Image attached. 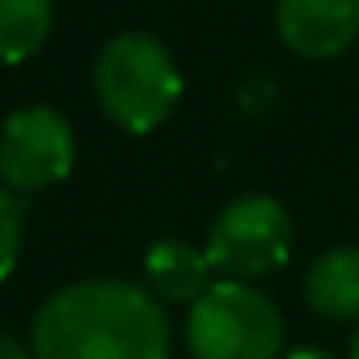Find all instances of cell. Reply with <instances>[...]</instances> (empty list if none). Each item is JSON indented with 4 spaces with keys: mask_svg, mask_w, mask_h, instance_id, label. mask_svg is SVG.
<instances>
[{
    "mask_svg": "<svg viewBox=\"0 0 359 359\" xmlns=\"http://www.w3.org/2000/svg\"><path fill=\"white\" fill-rule=\"evenodd\" d=\"M76 135L51 106H26L0 123V177L13 191H47L72 173Z\"/></svg>",
    "mask_w": 359,
    "mask_h": 359,
    "instance_id": "5b68a950",
    "label": "cell"
},
{
    "mask_svg": "<svg viewBox=\"0 0 359 359\" xmlns=\"http://www.w3.org/2000/svg\"><path fill=\"white\" fill-rule=\"evenodd\" d=\"M292 241L296 233L283 203L271 195H241L216 216L203 254L220 279L258 283L292 258Z\"/></svg>",
    "mask_w": 359,
    "mask_h": 359,
    "instance_id": "277c9868",
    "label": "cell"
},
{
    "mask_svg": "<svg viewBox=\"0 0 359 359\" xmlns=\"http://www.w3.org/2000/svg\"><path fill=\"white\" fill-rule=\"evenodd\" d=\"M0 359H34V351H26L13 334H5L0 330Z\"/></svg>",
    "mask_w": 359,
    "mask_h": 359,
    "instance_id": "8fae6325",
    "label": "cell"
},
{
    "mask_svg": "<svg viewBox=\"0 0 359 359\" xmlns=\"http://www.w3.org/2000/svg\"><path fill=\"white\" fill-rule=\"evenodd\" d=\"M191 359H283V313L266 292L216 279L187 317Z\"/></svg>",
    "mask_w": 359,
    "mask_h": 359,
    "instance_id": "3957f363",
    "label": "cell"
},
{
    "mask_svg": "<svg viewBox=\"0 0 359 359\" xmlns=\"http://www.w3.org/2000/svg\"><path fill=\"white\" fill-rule=\"evenodd\" d=\"M346 359H359V325L351 330V342H346Z\"/></svg>",
    "mask_w": 359,
    "mask_h": 359,
    "instance_id": "4fadbf2b",
    "label": "cell"
},
{
    "mask_svg": "<svg viewBox=\"0 0 359 359\" xmlns=\"http://www.w3.org/2000/svg\"><path fill=\"white\" fill-rule=\"evenodd\" d=\"M275 30L304 60H334L359 43V0H275Z\"/></svg>",
    "mask_w": 359,
    "mask_h": 359,
    "instance_id": "8992f818",
    "label": "cell"
},
{
    "mask_svg": "<svg viewBox=\"0 0 359 359\" xmlns=\"http://www.w3.org/2000/svg\"><path fill=\"white\" fill-rule=\"evenodd\" d=\"M22 258V203L18 191L0 177V279H9Z\"/></svg>",
    "mask_w": 359,
    "mask_h": 359,
    "instance_id": "30bf717a",
    "label": "cell"
},
{
    "mask_svg": "<svg viewBox=\"0 0 359 359\" xmlns=\"http://www.w3.org/2000/svg\"><path fill=\"white\" fill-rule=\"evenodd\" d=\"M93 97L114 127L127 135H148L182 102V72L165 43L127 30L114 34L93 60Z\"/></svg>",
    "mask_w": 359,
    "mask_h": 359,
    "instance_id": "7a4b0ae2",
    "label": "cell"
},
{
    "mask_svg": "<svg viewBox=\"0 0 359 359\" xmlns=\"http://www.w3.org/2000/svg\"><path fill=\"white\" fill-rule=\"evenodd\" d=\"M55 26V0H0V64L39 55Z\"/></svg>",
    "mask_w": 359,
    "mask_h": 359,
    "instance_id": "9c48e42d",
    "label": "cell"
},
{
    "mask_svg": "<svg viewBox=\"0 0 359 359\" xmlns=\"http://www.w3.org/2000/svg\"><path fill=\"white\" fill-rule=\"evenodd\" d=\"M283 359H338V355H330V351H321V346H296V351H287Z\"/></svg>",
    "mask_w": 359,
    "mask_h": 359,
    "instance_id": "7c38bea8",
    "label": "cell"
},
{
    "mask_svg": "<svg viewBox=\"0 0 359 359\" xmlns=\"http://www.w3.org/2000/svg\"><path fill=\"white\" fill-rule=\"evenodd\" d=\"M212 262L191 241H156L144 254V287L165 304H195L212 287Z\"/></svg>",
    "mask_w": 359,
    "mask_h": 359,
    "instance_id": "52a82bcc",
    "label": "cell"
},
{
    "mask_svg": "<svg viewBox=\"0 0 359 359\" xmlns=\"http://www.w3.org/2000/svg\"><path fill=\"white\" fill-rule=\"evenodd\" d=\"M304 300L330 321H359V245H334L304 271Z\"/></svg>",
    "mask_w": 359,
    "mask_h": 359,
    "instance_id": "ba28073f",
    "label": "cell"
},
{
    "mask_svg": "<svg viewBox=\"0 0 359 359\" xmlns=\"http://www.w3.org/2000/svg\"><path fill=\"white\" fill-rule=\"evenodd\" d=\"M34 359H169V321L148 287L123 279H85L30 321Z\"/></svg>",
    "mask_w": 359,
    "mask_h": 359,
    "instance_id": "6da1fadb",
    "label": "cell"
}]
</instances>
